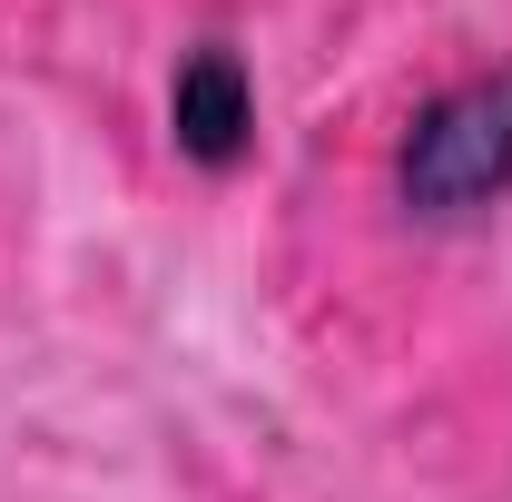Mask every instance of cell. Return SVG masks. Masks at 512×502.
Wrapping results in <instances>:
<instances>
[{"mask_svg": "<svg viewBox=\"0 0 512 502\" xmlns=\"http://www.w3.org/2000/svg\"><path fill=\"white\" fill-rule=\"evenodd\" d=\"M394 188L414 217H483L493 197H512V69H473L453 79L444 99H424L404 128V158H394Z\"/></svg>", "mask_w": 512, "mask_h": 502, "instance_id": "1", "label": "cell"}, {"mask_svg": "<svg viewBox=\"0 0 512 502\" xmlns=\"http://www.w3.org/2000/svg\"><path fill=\"white\" fill-rule=\"evenodd\" d=\"M168 128H178V148H188L197 168H237V158H247L256 79H247V60H237L227 40H207V50L178 60V79H168Z\"/></svg>", "mask_w": 512, "mask_h": 502, "instance_id": "2", "label": "cell"}]
</instances>
